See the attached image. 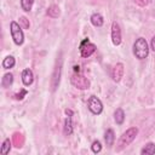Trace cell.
I'll use <instances>...</instances> for the list:
<instances>
[{"instance_id":"6da1fadb","label":"cell","mask_w":155,"mask_h":155,"mask_svg":"<svg viewBox=\"0 0 155 155\" xmlns=\"http://www.w3.org/2000/svg\"><path fill=\"white\" fill-rule=\"evenodd\" d=\"M133 54L136 56V58L138 59H145L149 54V46L148 42L144 38H138L136 39L134 44H133Z\"/></svg>"},{"instance_id":"7a4b0ae2","label":"cell","mask_w":155,"mask_h":155,"mask_svg":"<svg viewBox=\"0 0 155 155\" xmlns=\"http://www.w3.org/2000/svg\"><path fill=\"white\" fill-rule=\"evenodd\" d=\"M137 134H138V128L137 127H130L128 130H126L122 134H121V137H120V139H119V142H117V150H121V149H124L125 147H127V145H130L134 139H136V137H137Z\"/></svg>"},{"instance_id":"3957f363","label":"cell","mask_w":155,"mask_h":155,"mask_svg":"<svg viewBox=\"0 0 155 155\" xmlns=\"http://www.w3.org/2000/svg\"><path fill=\"white\" fill-rule=\"evenodd\" d=\"M10 31H11V38L13 40V42L18 46H21L24 42V34L22 30V27L19 25V23L12 21L10 23Z\"/></svg>"},{"instance_id":"277c9868","label":"cell","mask_w":155,"mask_h":155,"mask_svg":"<svg viewBox=\"0 0 155 155\" xmlns=\"http://www.w3.org/2000/svg\"><path fill=\"white\" fill-rule=\"evenodd\" d=\"M70 81H71L73 86L76 87V88H79V90H87V88L90 87V81H88V79H87L85 75H82V74L80 73V70H79V71H75V70H74V74L71 75Z\"/></svg>"},{"instance_id":"5b68a950","label":"cell","mask_w":155,"mask_h":155,"mask_svg":"<svg viewBox=\"0 0 155 155\" xmlns=\"http://www.w3.org/2000/svg\"><path fill=\"white\" fill-rule=\"evenodd\" d=\"M79 50H80V54H81V57L87 58V57H90L91 54H93V53L96 52L97 47H96V45L92 44L88 39H84V40L81 41L80 46H79Z\"/></svg>"},{"instance_id":"8992f818","label":"cell","mask_w":155,"mask_h":155,"mask_svg":"<svg viewBox=\"0 0 155 155\" xmlns=\"http://www.w3.org/2000/svg\"><path fill=\"white\" fill-rule=\"evenodd\" d=\"M87 108L90 109V111L94 115H99L103 111V103L101 102V99L96 96H90V98L87 99Z\"/></svg>"},{"instance_id":"52a82bcc","label":"cell","mask_w":155,"mask_h":155,"mask_svg":"<svg viewBox=\"0 0 155 155\" xmlns=\"http://www.w3.org/2000/svg\"><path fill=\"white\" fill-rule=\"evenodd\" d=\"M121 29H120V25L116 23V22H113L111 24V42L115 45V46H119L121 44Z\"/></svg>"},{"instance_id":"ba28073f","label":"cell","mask_w":155,"mask_h":155,"mask_svg":"<svg viewBox=\"0 0 155 155\" xmlns=\"http://www.w3.org/2000/svg\"><path fill=\"white\" fill-rule=\"evenodd\" d=\"M124 71H125V68H124V64L122 63H116L111 70V78L115 82H119L121 80V78L124 76Z\"/></svg>"},{"instance_id":"9c48e42d","label":"cell","mask_w":155,"mask_h":155,"mask_svg":"<svg viewBox=\"0 0 155 155\" xmlns=\"http://www.w3.org/2000/svg\"><path fill=\"white\" fill-rule=\"evenodd\" d=\"M33 81H34V74H33V71L29 68L24 69L22 71V82H23V85L24 86H30L33 84Z\"/></svg>"},{"instance_id":"30bf717a","label":"cell","mask_w":155,"mask_h":155,"mask_svg":"<svg viewBox=\"0 0 155 155\" xmlns=\"http://www.w3.org/2000/svg\"><path fill=\"white\" fill-rule=\"evenodd\" d=\"M61 70H62V62H59V64L56 67L54 73H53V78H52V90L54 91L57 88V86L59 85V79H61Z\"/></svg>"},{"instance_id":"8fae6325","label":"cell","mask_w":155,"mask_h":155,"mask_svg":"<svg viewBox=\"0 0 155 155\" xmlns=\"http://www.w3.org/2000/svg\"><path fill=\"white\" fill-rule=\"evenodd\" d=\"M74 128H73V121H71V117L68 116L65 120H64V126H63V132L65 136H70L73 133Z\"/></svg>"},{"instance_id":"7c38bea8","label":"cell","mask_w":155,"mask_h":155,"mask_svg":"<svg viewBox=\"0 0 155 155\" xmlns=\"http://www.w3.org/2000/svg\"><path fill=\"white\" fill-rule=\"evenodd\" d=\"M140 154H142V155H153V154H155V143H153V142L147 143V144L142 148Z\"/></svg>"},{"instance_id":"4fadbf2b","label":"cell","mask_w":155,"mask_h":155,"mask_svg":"<svg viewBox=\"0 0 155 155\" xmlns=\"http://www.w3.org/2000/svg\"><path fill=\"white\" fill-rule=\"evenodd\" d=\"M91 23L94 25V27H102L103 23H104V19H103V16L101 13H93L90 18Z\"/></svg>"},{"instance_id":"5bb4252c","label":"cell","mask_w":155,"mask_h":155,"mask_svg":"<svg viewBox=\"0 0 155 155\" xmlns=\"http://www.w3.org/2000/svg\"><path fill=\"white\" fill-rule=\"evenodd\" d=\"M114 120L117 125H122L124 121H125V113L121 108H117L115 111H114Z\"/></svg>"},{"instance_id":"9a60e30c","label":"cell","mask_w":155,"mask_h":155,"mask_svg":"<svg viewBox=\"0 0 155 155\" xmlns=\"http://www.w3.org/2000/svg\"><path fill=\"white\" fill-rule=\"evenodd\" d=\"M15 64H16V59L13 56H6L2 61V68L4 69H11L15 67Z\"/></svg>"},{"instance_id":"2e32d148","label":"cell","mask_w":155,"mask_h":155,"mask_svg":"<svg viewBox=\"0 0 155 155\" xmlns=\"http://www.w3.org/2000/svg\"><path fill=\"white\" fill-rule=\"evenodd\" d=\"M104 140H105V143H107L108 147H111V145L114 144L115 134H114V131H113L111 128L107 130V132H105V134H104Z\"/></svg>"},{"instance_id":"e0dca14e","label":"cell","mask_w":155,"mask_h":155,"mask_svg":"<svg viewBox=\"0 0 155 155\" xmlns=\"http://www.w3.org/2000/svg\"><path fill=\"white\" fill-rule=\"evenodd\" d=\"M12 82H13V75H12L11 73H6V74L2 76L1 86L5 87V88H7V87H10V86L12 85Z\"/></svg>"},{"instance_id":"ac0fdd59","label":"cell","mask_w":155,"mask_h":155,"mask_svg":"<svg viewBox=\"0 0 155 155\" xmlns=\"http://www.w3.org/2000/svg\"><path fill=\"white\" fill-rule=\"evenodd\" d=\"M47 15L52 18H57L59 15H61V11H59V7L57 5H51L48 8H47Z\"/></svg>"},{"instance_id":"d6986e66","label":"cell","mask_w":155,"mask_h":155,"mask_svg":"<svg viewBox=\"0 0 155 155\" xmlns=\"http://www.w3.org/2000/svg\"><path fill=\"white\" fill-rule=\"evenodd\" d=\"M34 5V0H21V7L25 12H30Z\"/></svg>"},{"instance_id":"ffe728a7","label":"cell","mask_w":155,"mask_h":155,"mask_svg":"<svg viewBox=\"0 0 155 155\" xmlns=\"http://www.w3.org/2000/svg\"><path fill=\"white\" fill-rule=\"evenodd\" d=\"M10 150H11V140H10V138H6V139L2 142L0 153H1L2 155H6V154L10 153Z\"/></svg>"},{"instance_id":"44dd1931","label":"cell","mask_w":155,"mask_h":155,"mask_svg":"<svg viewBox=\"0 0 155 155\" xmlns=\"http://www.w3.org/2000/svg\"><path fill=\"white\" fill-rule=\"evenodd\" d=\"M91 149H92V151H93L94 154L99 153V151L102 150V144H101V142H99V140H93V142H92V145H91Z\"/></svg>"},{"instance_id":"7402d4cb","label":"cell","mask_w":155,"mask_h":155,"mask_svg":"<svg viewBox=\"0 0 155 155\" xmlns=\"http://www.w3.org/2000/svg\"><path fill=\"white\" fill-rule=\"evenodd\" d=\"M19 25L23 28V29H27V28H29V22H28V19L25 18V17H19Z\"/></svg>"},{"instance_id":"603a6c76","label":"cell","mask_w":155,"mask_h":155,"mask_svg":"<svg viewBox=\"0 0 155 155\" xmlns=\"http://www.w3.org/2000/svg\"><path fill=\"white\" fill-rule=\"evenodd\" d=\"M27 93H28V91H27V90H24V88H22V90H21V92H18V93H16V94H15V98H16V99H18V101H21V99H23V98H24V96H25Z\"/></svg>"},{"instance_id":"cb8c5ba5","label":"cell","mask_w":155,"mask_h":155,"mask_svg":"<svg viewBox=\"0 0 155 155\" xmlns=\"http://www.w3.org/2000/svg\"><path fill=\"white\" fill-rule=\"evenodd\" d=\"M133 1H134V4H137L140 7H144L149 4V0H133Z\"/></svg>"},{"instance_id":"d4e9b609","label":"cell","mask_w":155,"mask_h":155,"mask_svg":"<svg viewBox=\"0 0 155 155\" xmlns=\"http://www.w3.org/2000/svg\"><path fill=\"white\" fill-rule=\"evenodd\" d=\"M150 47H151V50L155 52V35L151 38V41H150Z\"/></svg>"},{"instance_id":"484cf974","label":"cell","mask_w":155,"mask_h":155,"mask_svg":"<svg viewBox=\"0 0 155 155\" xmlns=\"http://www.w3.org/2000/svg\"><path fill=\"white\" fill-rule=\"evenodd\" d=\"M65 114H67V115H73V111L69 110V109H67V110H65Z\"/></svg>"}]
</instances>
